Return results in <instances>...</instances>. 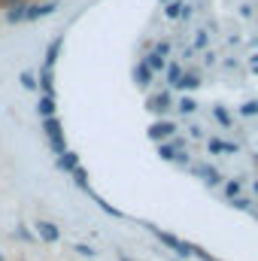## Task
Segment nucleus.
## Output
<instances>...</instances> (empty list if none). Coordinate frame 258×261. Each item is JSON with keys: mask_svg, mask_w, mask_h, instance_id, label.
Wrapping results in <instances>:
<instances>
[{"mask_svg": "<svg viewBox=\"0 0 258 261\" xmlns=\"http://www.w3.org/2000/svg\"><path fill=\"white\" fill-rule=\"evenodd\" d=\"M43 130H46V140H49V146H52V152L61 158L67 152V143H64V128H61V122H58V116H52V119H46L43 122Z\"/></svg>", "mask_w": 258, "mask_h": 261, "instance_id": "1", "label": "nucleus"}, {"mask_svg": "<svg viewBox=\"0 0 258 261\" xmlns=\"http://www.w3.org/2000/svg\"><path fill=\"white\" fill-rule=\"evenodd\" d=\"M149 231H152V234H155V237H158L167 249H170V252H176L179 258H189V255H194V246H192V243H186V240H179V237H173V234H167V231H158V228H149Z\"/></svg>", "mask_w": 258, "mask_h": 261, "instance_id": "2", "label": "nucleus"}, {"mask_svg": "<svg viewBox=\"0 0 258 261\" xmlns=\"http://www.w3.org/2000/svg\"><path fill=\"white\" fill-rule=\"evenodd\" d=\"M173 107V97L167 94V91H161V94H152V97H146V110L149 113H155V116H164L167 110Z\"/></svg>", "mask_w": 258, "mask_h": 261, "instance_id": "3", "label": "nucleus"}, {"mask_svg": "<svg viewBox=\"0 0 258 261\" xmlns=\"http://www.w3.org/2000/svg\"><path fill=\"white\" fill-rule=\"evenodd\" d=\"M192 170H194V176H197V179H203L207 186H219V182H222V173H219L213 164H203V161H197Z\"/></svg>", "mask_w": 258, "mask_h": 261, "instance_id": "4", "label": "nucleus"}, {"mask_svg": "<svg viewBox=\"0 0 258 261\" xmlns=\"http://www.w3.org/2000/svg\"><path fill=\"white\" fill-rule=\"evenodd\" d=\"M58 9V0H46V3H28V18L24 21H37V18H46V15H52Z\"/></svg>", "mask_w": 258, "mask_h": 261, "instance_id": "5", "label": "nucleus"}, {"mask_svg": "<svg viewBox=\"0 0 258 261\" xmlns=\"http://www.w3.org/2000/svg\"><path fill=\"white\" fill-rule=\"evenodd\" d=\"M173 134H176L173 122H155V125H149V140H155V143H161V140H167Z\"/></svg>", "mask_w": 258, "mask_h": 261, "instance_id": "6", "label": "nucleus"}, {"mask_svg": "<svg viewBox=\"0 0 258 261\" xmlns=\"http://www.w3.org/2000/svg\"><path fill=\"white\" fill-rule=\"evenodd\" d=\"M37 85H40V91H43L46 97H55V76H52V70H49V67H43V70H40Z\"/></svg>", "mask_w": 258, "mask_h": 261, "instance_id": "7", "label": "nucleus"}, {"mask_svg": "<svg viewBox=\"0 0 258 261\" xmlns=\"http://www.w3.org/2000/svg\"><path fill=\"white\" fill-rule=\"evenodd\" d=\"M179 152H186V143H183V140H173V143H161V146H158V155H161L164 161H173Z\"/></svg>", "mask_w": 258, "mask_h": 261, "instance_id": "8", "label": "nucleus"}, {"mask_svg": "<svg viewBox=\"0 0 258 261\" xmlns=\"http://www.w3.org/2000/svg\"><path fill=\"white\" fill-rule=\"evenodd\" d=\"M34 228H37V234H40V240H46V243H55V240L61 237V231H58V228H55L52 222H37Z\"/></svg>", "mask_w": 258, "mask_h": 261, "instance_id": "9", "label": "nucleus"}, {"mask_svg": "<svg viewBox=\"0 0 258 261\" xmlns=\"http://www.w3.org/2000/svg\"><path fill=\"white\" fill-rule=\"evenodd\" d=\"M134 82H137L140 88H146V85H152V82H155V73H152L149 67L140 61V64L134 67Z\"/></svg>", "mask_w": 258, "mask_h": 261, "instance_id": "10", "label": "nucleus"}, {"mask_svg": "<svg viewBox=\"0 0 258 261\" xmlns=\"http://www.w3.org/2000/svg\"><path fill=\"white\" fill-rule=\"evenodd\" d=\"M76 167H79V155H76V152H70V149H67L64 155H61V158H58V170H67V173H73V170H76Z\"/></svg>", "mask_w": 258, "mask_h": 261, "instance_id": "11", "label": "nucleus"}, {"mask_svg": "<svg viewBox=\"0 0 258 261\" xmlns=\"http://www.w3.org/2000/svg\"><path fill=\"white\" fill-rule=\"evenodd\" d=\"M61 43H64V37H55V40H52V46L46 49V64H43V67H49V70L55 67V61H58V52H61Z\"/></svg>", "mask_w": 258, "mask_h": 261, "instance_id": "12", "label": "nucleus"}, {"mask_svg": "<svg viewBox=\"0 0 258 261\" xmlns=\"http://www.w3.org/2000/svg\"><path fill=\"white\" fill-rule=\"evenodd\" d=\"M28 18V3H18V6H12V9H6V21L9 24H18V21H24Z\"/></svg>", "mask_w": 258, "mask_h": 261, "instance_id": "13", "label": "nucleus"}, {"mask_svg": "<svg viewBox=\"0 0 258 261\" xmlns=\"http://www.w3.org/2000/svg\"><path fill=\"white\" fill-rule=\"evenodd\" d=\"M37 113L43 116V122H46V119H52V116H55V97H46V94H43V97H40V103H37Z\"/></svg>", "mask_w": 258, "mask_h": 261, "instance_id": "14", "label": "nucleus"}, {"mask_svg": "<svg viewBox=\"0 0 258 261\" xmlns=\"http://www.w3.org/2000/svg\"><path fill=\"white\" fill-rule=\"evenodd\" d=\"M207 149H210L213 155H219V152H237L240 146H237V143H228V140H210Z\"/></svg>", "mask_w": 258, "mask_h": 261, "instance_id": "15", "label": "nucleus"}, {"mask_svg": "<svg viewBox=\"0 0 258 261\" xmlns=\"http://www.w3.org/2000/svg\"><path fill=\"white\" fill-rule=\"evenodd\" d=\"M200 85V76L197 73H183V79L176 82V88H183V91H194Z\"/></svg>", "mask_w": 258, "mask_h": 261, "instance_id": "16", "label": "nucleus"}, {"mask_svg": "<svg viewBox=\"0 0 258 261\" xmlns=\"http://www.w3.org/2000/svg\"><path fill=\"white\" fill-rule=\"evenodd\" d=\"M143 64L149 67L152 73H158V70H167V64H164V58H161V55H155V52H149V55L143 58Z\"/></svg>", "mask_w": 258, "mask_h": 261, "instance_id": "17", "label": "nucleus"}, {"mask_svg": "<svg viewBox=\"0 0 258 261\" xmlns=\"http://www.w3.org/2000/svg\"><path fill=\"white\" fill-rule=\"evenodd\" d=\"M164 73H167V82H170V85L176 88V82L183 79V67L176 64V61H173V64H167V70H164Z\"/></svg>", "mask_w": 258, "mask_h": 261, "instance_id": "18", "label": "nucleus"}, {"mask_svg": "<svg viewBox=\"0 0 258 261\" xmlns=\"http://www.w3.org/2000/svg\"><path fill=\"white\" fill-rule=\"evenodd\" d=\"M70 176H73V182H76L79 189H85V192H88V173H85V167H82V164H79Z\"/></svg>", "mask_w": 258, "mask_h": 261, "instance_id": "19", "label": "nucleus"}, {"mask_svg": "<svg viewBox=\"0 0 258 261\" xmlns=\"http://www.w3.org/2000/svg\"><path fill=\"white\" fill-rule=\"evenodd\" d=\"M183 9H186V3H167V9H164V15L173 21V18H183Z\"/></svg>", "mask_w": 258, "mask_h": 261, "instance_id": "20", "label": "nucleus"}, {"mask_svg": "<svg viewBox=\"0 0 258 261\" xmlns=\"http://www.w3.org/2000/svg\"><path fill=\"white\" fill-rule=\"evenodd\" d=\"M240 186H243L240 179H231V182H225V189H222V192H225V197H231V200H234V197L240 195Z\"/></svg>", "mask_w": 258, "mask_h": 261, "instance_id": "21", "label": "nucleus"}, {"mask_svg": "<svg viewBox=\"0 0 258 261\" xmlns=\"http://www.w3.org/2000/svg\"><path fill=\"white\" fill-rule=\"evenodd\" d=\"M21 85H24L28 91H37V88H40V85H37V76H34L31 70H24V73H21Z\"/></svg>", "mask_w": 258, "mask_h": 261, "instance_id": "22", "label": "nucleus"}, {"mask_svg": "<svg viewBox=\"0 0 258 261\" xmlns=\"http://www.w3.org/2000/svg\"><path fill=\"white\" fill-rule=\"evenodd\" d=\"M213 116H216V122H219V125L231 128V116H228V110H225V107H216V110H213Z\"/></svg>", "mask_w": 258, "mask_h": 261, "instance_id": "23", "label": "nucleus"}, {"mask_svg": "<svg viewBox=\"0 0 258 261\" xmlns=\"http://www.w3.org/2000/svg\"><path fill=\"white\" fill-rule=\"evenodd\" d=\"M176 107H179V113H183V116H192L194 110H197V103H194L192 97H183V100H179Z\"/></svg>", "mask_w": 258, "mask_h": 261, "instance_id": "24", "label": "nucleus"}, {"mask_svg": "<svg viewBox=\"0 0 258 261\" xmlns=\"http://www.w3.org/2000/svg\"><path fill=\"white\" fill-rule=\"evenodd\" d=\"M240 113H243V116H258V100H246V103L240 107Z\"/></svg>", "mask_w": 258, "mask_h": 261, "instance_id": "25", "label": "nucleus"}, {"mask_svg": "<svg viewBox=\"0 0 258 261\" xmlns=\"http://www.w3.org/2000/svg\"><path fill=\"white\" fill-rule=\"evenodd\" d=\"M207 43H210V37H207L203 31H197V34H194V49H207Z\"/></svg>", "mask_w": 258, "mask_h": 261, "instance_id": "26", "label": "nucleus"}, {"mask_svg": "<svg viewBox=\"0 0 258 261\" xmlns=\"http://www.w3.org/2000/svg\"><path fill=\"white\" fill-rule=\"evenodd\" d=\"M73 252H79L82 258H91V255H94V249H91V246H85V243H76V246H73Z\"/></svg>", "mask_w": 258, "mask_h": 261, "instance_id": "27", "label": "nucleus"}, {"mask_svg": "<svg viewBox=\"0 0 258 261\" xmlns=\"http://www.w3.org/2000/svg\"><path fill=\"white\" fill-rule=\"evenodd\" d=\"M155 55L167 58V55H170V43H158V46H155Z\"/></svg>", "mask_w": 258, "mask_h": 261, "instance_id": "28", "label": "nucleus"}, {"mask_svg": "<svg viewBox=\"0 0 258 261\" xmlns=\"http://www.w3.org/2000/svg\"><path fill=\"white\" fill-rule=\"evenodd\" d=\"M231 206H234V210H249V200H246V197H234Z\"/></svg>", "mask_w": 258, "mask_h": 261, "instance_id": "29", "label": "nucleus"}, {"mask_svg": "<svg viewBox=\"0 0 258 261\" xmlns=\"http://www.w3.org/2000/svg\"><path fill=\"white\" fill-rule=\"evenodd\" d=\"M0 3H3L6 9H12V6H18V3H28V0H0Z\"/></svg>", "mask_w": 258, "mask_h": 261, "instance_id": "30", "label": "nucleus"}, {"mask_svg": "<svg viewBox=\"0 0 258 261\" xmlns=\"http://www.w3.org/2000/svg\"><path fill=\"white\" fill-rule=\"evenodd\" d=\"M119 261H131V258H125V255H119Z\"/></svg>", "mask_w": 258, "mask_h": 261, "instance_id": "31", "label": "nucleus"}, {"mask_svg": "<svg viewBox=\"0 0 258 261\" xmlns=\"http://www.w3.org/2000/svg\"><path fill=\"white\" fill-rule=\"evenodd\" d=\"M252 189H255V195H258V179H255V186H252Z\"/></svg>", "mask_w": 258, "mask_h": 261, "instance_id": "32", "label": "nucleus"}, {"mask_svg": "<svg viewBox=\"0 0 258 261\" xmlns=\"http://www.w3.org/2000/svg\"><path fill=\"white\" fill-rule=\"evenodd\" d=\"M0 261H3V255H0Z\"/></svg>", "mask_w": 258, "mask_h": 261, "instance_id": "33", "label": "nucleus"}]
</instances>
